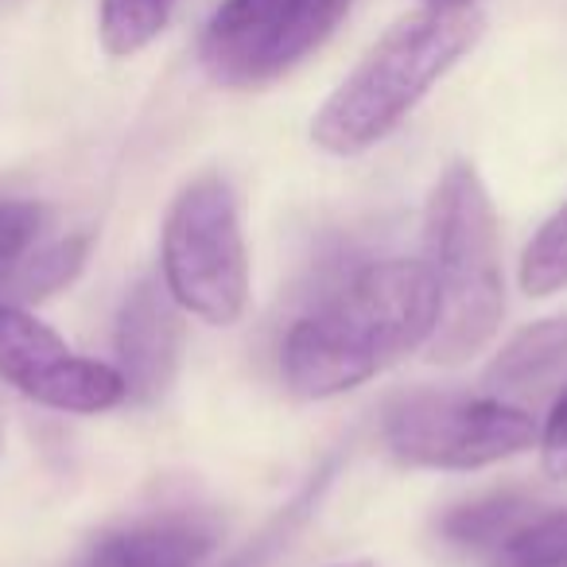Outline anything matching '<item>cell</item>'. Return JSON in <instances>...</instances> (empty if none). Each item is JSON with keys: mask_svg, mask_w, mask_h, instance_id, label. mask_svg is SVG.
Here are the masks:
<instances>
[{"mask_svg": "<svg viewBox=\"0 0 567 567\" xmlns=\"http://www.w3.org/2000/svg\"><path fill=\"white\" fill-rule=\"evenodd\" d=\"M214 544L218 528L203 513H159L105 533L86 567H198Z\"/></svg>", "mask_w": 567, "mask_h": 567, "instance_id": "9c48e42d", "label": "cell"}, {"mask_svg": "<svg viewBox=\"0 0 567 567\" xmlns=\"http://www.w3.org/2000/svg\"><path fill=\"white\" fill-rule=\"evenodd\" d=\"M520 288L536 300L567 292V203L536 229L520 252Z\"/></svg>", "mask_w": 567, "mask_h": 567, "instance_id": "9a60e30c", "label": "cell"}, {"mask_svg": "<svg viewBox=\"0 0 567 567\" xmlns=\"http://www.w3.org/2000/svg\"><path fill=\"white\" fill-rule=\"evenodd\" d=\"M536 443H540V466H544V474H548L551 482H567V389L556 396L551 412L544 416Z\"/></svg>", "mask_w": 567, "mask_h": 567, "instance_id": "e0dca14e", "label": "cell"}, {"mask_svg": "<svg viewBox=\"0 0 567 567\" xmlns=\"http://www.w3.org/2000/svg\"><path fill=\"white\" fill-rule=\"evenodd\" d=\"M86 249H90V237H82V234L35 245L24 257V265H20V272L12 276L9 292H4L0 303H20V308H24V303H32V300H48L51 292L66 288V284L82 272Z\"/></svg>", "mask_w": 567, "mask_h": 567, "instance_id": "4fadbf2b", "label": "cell"}, {"mask_svg": "<svg viewBox=\"0 0 567 567\" xmlns=\"http://www.w3.org/2000/svg\"><path fill=\"white\" fill-rule=\"evenodd\" d=\"M482 567H567V505H536L489 556H482Z\"/></svg>", "mask_w": 567, "mask_h": 567, "instance_id": "7c38bea8", "label": "cell"}, {"mask_svg": "<svg viewBox=\"0 0 567 567\" xmlns=\"http://www.w3.org/2000/svg\"><path fill=\"white\" fill-rule=\"evenodd\" d=\"M432 331L435 288L424 260H373L288 331L284 385L303 401L350 393L424 350Z\"/></svg>", "mask_w": 567, "mask_h": 567, "instance_id": "6da1fadb", "label": "cell"}, {"mask_svg": "<svg viewBox=\"0 0 567 567\" xmlns=\"http://www.w3.org/2000/svg\"><path fill=\"white\" fill-rule=\"evenodd\" d=\"M339 567H373V564H365V559H358V564H339Z\"/></svg>", "mask_w": 567, "mask_h": 567, "instance_id": "ac0fdd59", "label": "cell"}, {"mask_svg": "<svg viewBox=\"0 0 567 567\" xmlns=\"http://www.w3.org/2000/svg\"><path fill=\"white\" fill-rule=\"evenodd\" d=\"M540 435L525 404L497 393H412L385 416V443L427 471H482L528 451Z\"/></svg>", "mask_w": 567, "mask_h": 567, "instance_id": "5b68a950", "label": "cell"}, {"mask_svg": "<svg viewBox=\"0 0 567 567\" xmlns=\"http://www.w3.org/2000/svg\"><path fill=\"white\" fill-rule=\"evenodd\" d=\"M179 0H102L97 9V28L110 55L128 59L144 51L167 24Z\"/></svg>", "mask_w": 567, "mask_h": 567, "instance_id": "5bb4252c", "label": "cell"}, {"mask_svg": "<svg viewBox=\"0 0 567 567\" xmlns=\"http://www.w3.org/2000/svg\"><path fill=\"white\" fill-rule=\"evenodd\" d=\"M567 362V316L544 319V323L520 331L502 354L494 358L486 381L489 393L509 396L517 389H533L540 381H548L559 365Z\"/></svg>", "mask_w": 567, "mask_h": 567, "instance_id": "30bf717a", "label": "cell"}, {"mask_svg": "<svg viewBox=\"0 0 567 567\" xmlns=\"http://www.w3.org/2000/svg\"><path fill=\"white\" fill-rule=\"evenodd\" d=\"M43 226V210L35 203H4L0 198V300L9 292L12 276L20 272L24 257L35 249Z\"/></svg>", "mask_w": 567, "mask_h": 567, "instance_id": "2e32d148", "label": "cell"}, {"mask_svg": "<svg viewBox=\"0 0 567 567\" xmlns=\"http://www.w3.org/2000/svg\"><path fill=\"white\" fill-rule=\"evenodd\" d=\"M536 509L533 497L525 494H489L471 505H458L443 517L440 533L447 536L455 548H466L474 556H489L528 513Z\"/></svg>", "mask_w": 567, "mask_h": 567, "instance_id": "8fae6325", "label": "cell"}, {"mask_svg": "<svg viewBox=\"0 0 567 567\" xmlns=\"http://www.w3.org/2000/svg\"><path fill=\"white\" fill-rule=\"evenodd\" d=\"M424 4H451V0H424Z\"/></svg>", "mask_w": 567, "mask_h": 567, "instance_id": "d6986e66", "label": "cell"}, {"mask_svg": "<svg viewBox=\"0 0 567 567\" xmlns=\"http://www.w3.org/2000/svg\"><path fill=\"white\" fill-rule=\"evenodd\" d=\"M167 288L159 292L152 280H141L121 303L117 319V373L125 381L128 401H156L179 365V323Z\"/></svg>", "mask_w": 567, "mask_h": 567, "instance_id": "ba28073f", "label": "cell"}, {"mask_svg": "<svg viewBox=\"0 0 567 567\" xmlns=\"http://www.w3.org/2000/svg\"><path fill=\"white\" fill-rule=\"evenodd\" d=\"M424 268L435 288V331L424 347L427 362H471L502 331L505 276L494 203L466 159H455L427 198Z\"/></svg>", "mask_w": 567, "mask_h": 567, "instance_id": "3957f363", "label": "cell"}, {"mask_svg": "<svg viewBox=\"0 0 567 567\" xmlns=\"http://www.w3.org/2000/svg\"><path fill=\"white\" fill-rule=\"evenodd\" d=\"M0 378L43 409L79 416L110 412L125 401V381L113 365L66 347L20 303H0Z\"/></svg>", "mask_w": 567, "mask_h": 567, "instance_id": "52a82bcc", "label": "cell"}, {"mask_svg": "<svg viewBox=\"0 0 567 567\" xmlns=\"http://www.w3.org/2000/svg\"><path fill=\"white\" fill-rule=\"evenodd\" d=\"M164 288L187 316L229 327L249 303V252L234 187L218 172L190 179L175 195L159 241Z\"/></svg>", "mask_w": 567, "mask_h": 567, "instance_id": "277c9868", "label": "cell"}, {"mask_svg": "<svg viewBox=\"0 0 567 567\" xmlns=\"http://www.w3.org/2000/svg\"><path fill=\"white\" fill-rule=\"evenodd\" d=\"M354 0H221L198 40L206 79L226 90L276 82L319 51Z\"/></svg>", "mask_w": 567, "mask_h": 567, "instance_id": "8992f818", "label": "cell"}, {"mask_svg": "<svg viewBox=\"0 0 567 567\" xmlns=\"http://www.w3.org/2000/svg\"><path fill=\"white\" fill-rule=\"evenodd\" d=\"M486 17L471 0L424 4L396 20L365 59L339 82L311 121V141L331 156H362L409 121V113L474 51Z\"/></svg>", "mask_w": 567, "mask_h": 567, "instance_id": "7a4b0ae2", "label": "cell"}]
</instances>
